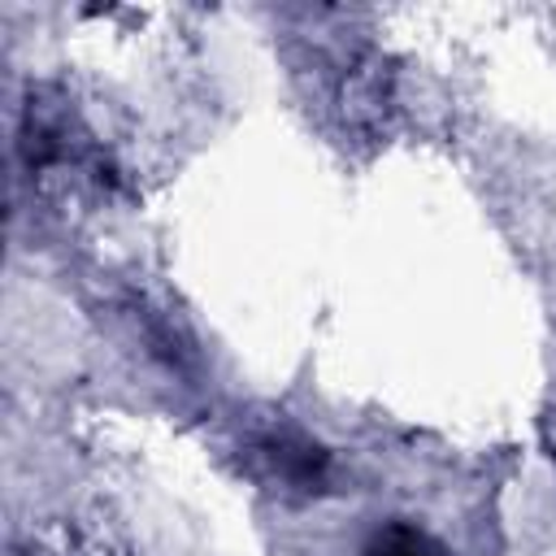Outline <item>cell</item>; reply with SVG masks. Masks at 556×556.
<instances>
[{
  "instance_id": "cell-1",
  "label": "cell",
  "mask_w": 556,
  "mask_h": 556,
  "mask_svg": "<svg viewBox=\"0 0 556 556\" xmlns=\"http://www.w3.org/2000/svg\"><path fill=\"white\" fill-rule=\"evenodd\" d=\"M256 452L269 460V469L287 486H317L321 473H326V452L317 443L295 439V434H269V439L256 443Z\"/></svg>"
},
{
  "instance_id": "cell-2",
  "label": "cell",
  "mask_w": 556,
  "mask_h": 556,
  "mask_svg": "<svg viewBox=\"0 0 556 556\" xmlns=\"http://www.w3.org/2000/svg\"><path fill=\"white\" fill-rule=\"evenodd\" d=\"M361 556H452V552L430 530H421V526H413L404 517H391V521L369 530Z\"/></svg>"
}]
</instances>
